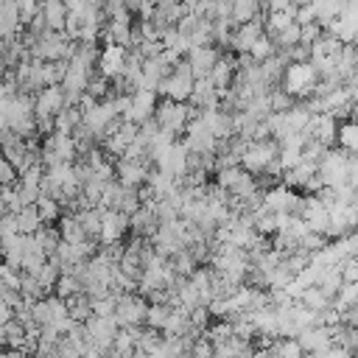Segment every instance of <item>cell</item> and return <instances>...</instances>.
Returning <instances> with one entry per match:
<instances>
[{"mask_svg": "<svg viewBox=\"0 0 358 358\" xmlns=\"http://www.w3.org/2000/svg\"><path fill=\"white\" fill-rule=\"evenodd\" d=\"M193 87H196V76L190 70V64H176L162 81H159V92H165L168 98L173 101H185L193 95Z\"/></svg>", "mask_w": 358, "mask_h": 358, "instance_id": "obj_2", "label": "cell"}, {"mask_svg": "<svg viewBox=\"0 0 358 358\" xmlns=\"http://www.w3.org/2000/svg\"><path fill=\"white\" fill-rule=\"evenodd\" d=\"M20 22H22V20H20L17 3H14V0H0V39L11 36Z\"/></svg>", "mask_w": 358, "mask_h": 358, "instance_id": "obj_10", "label": "cell"}, {"mask_svg": "<svg viewBox=\"0 0 358 358\" xmlns=\"http://www.w3.org/2000/svg\"><path fill=\"white\" fill-rule=\"evenodd\" d=\"M310 6H313V17L322 28H327L344 11V0H310Z\"/></svg>", "mask_w": 358, "mask_h": 358, "instance_id": "obj_8", "label": "cell"}, {"mask_svg": "<svg viewBox=\"0 0 358 358\" xmlns=\"http://www.w3.org/2000/svg\"><path fill=\"white\" fill-rule=\"evenodd\" d=\"M126 48L123 45H106L103 50H101V59H98V67H101V76L103 78H115V76H120V73H126Z\"/></svg>", "mask_w": 358, "mask_h": 358, "instance_id": "obj_3", "label": "cell"}, {"mask_svg": "<svg viewBox=\"0 0 358 358\" xmlns=\"http://www.w3.org/2000/svg\"><path fill=\"white\" fill-rule=\"evenodd\" d=\"M260 8H263V0H232L229 22L243 25V22H249V20H257V17H260Z\"/></svg>", "mask_w": 358, "mask_h": 358, "instance_id": "obj_9", "label": "cell"}, {"mask_svg": "<svg viewBox=\"0 0 358 358\" xmlns=\"http://www.w3.org/2000/svg\"><path fill=\"white\" fill-rule=\"evenodd\" d=\"M157 120H159V126L165 129V131H179L182 126H185V120H187V109L179 103V101H165L159 109H157Z\"/></svg>", "mask_w": 358, "mask_h": 358, "instance_id": "obj_5", "label": "cell"}, {"mask_svg": "<svg viewBox=\"0 0 358 358\" xmlns=\"http://www.w3.org/2000/svg\"><path fill=\"white\" fill-rule=\"evenodd\" d=\"M285 78V92L291 95H310L316 90V81H319V73L310 62H291L282 73Z\"/></svg>", "mask_w": 358, "mask_h": 358, "instance_id": "obj_1", "label": "cell"}, {"mask_svg": "<svg viewBox=\"0 0 358 358\" xmlns=\"http://www.w3.org/2000/svg\"><path fill=\"white\" fill-rule=\"evenodd\" d=\"M232 70H235V64H232L229 59H218V62H215V67H213V73H210V81L215 84L218 92H224V90L229 87V81H232Z\"/></svg>", "mask_w": 358, "mask_h": 358, "instance_id": "obj_13", "label": "cell"}, {"mask_svg": "<svg viewBox=\"0 0 358 358\" xmlns=\"http://www.w3.org/2000/svg\"><path fill=\"white\" fill-rule=\"evenodd\" d=\"M294 20H296L299 25L316 22V17H313V6H310V3H308V6H296V14H294Z\"/></svg>", "mask_w": 358, "mask_h": 358, "instance_id": "obj_15", "label": "cell"}, {"mask_svg": "<svg viewBox=\"0 0 358 358\" xmlns=\"http://www.w3.org/2000/svg\"><path fill=\"white\" fill-rule=\"evenodd\" d=\"M39 14H42L45 28H50V31H62L67 25V3L64 0H42Z\"/></svg>", "mask_w": 358, "mask_h": 358, "instance_id": "obj_7", "label": "cell"}, {"mask_svg": "<svg viewBox=\"0 0 358 358\" xmlns=\"http://www.w3.org/2000/svg\"><path fill=\"white\" fill-rule=\"evenodd\" d=\"M123 3H126V8H129V11H140V6H143L145 0H123Z\"/></svg>", "mask_w": 358, "mask_h": 358, "instance_id": "obj_16", "label": "cell"}, {"mask_svg": "<svg viewBox=\"0 0 358 358\" xmlns=\"http://www.w3.org/2000/svg\"><path fill=\"white\" fill-rule=\"evenodd\" d=\"M145 173H143V168L134 159H123L120 162V179H123V185H137Z\"/></svg>", "mask_w": 358, "mask_h": 358, "instance_id": "obj_14", "label": "cell"}, {"mask_svg": "<svg viewBox=\"0 0 358 358\" xmlns=\"http://www.w3.org/2000/svg\"><path fill=\"white\" fill-rule=\"evenodd\" d=\"M277 53V45H274V39L268 36V34H263V36H257V42L249 48V59L252 62H257V64H263L266 59H271Z\"/></svg>", "mask_w": 358, "mask_h": 358, "instance_id": "obj_12", "label": "cell"}, {"mask_svg": "<svg viewBox=\"0 0 358 358\" xmlns=\"http://www.w3.org/2000/svg\"><path fill=\"white\" fill-rule=\"evenodd\" d=\"M294 3H296V6H308L310 0H294Z\"/></svg>", "mask_w": 358, "mask_h": 358, "instance_id": "obj_17", "label": "cell"}, {"mask_svg": "<svg viewBox=\"0 0 358 358\" xmlns=\"http://www.w3.org/2000/svg\"><path fill=\"white\" fill-rule=\"evenodd\" d=\"M62 103H64V95H62V90H59V87H48V90L39 95V103H36V109H39V115H42V117H48V115L59 112V109H62Z\"/></svg>", "mask_w": 358, "mask_h": 358, "instance_id": "obj_11", "label": "cell"}, {"mask_svg": "<svg viewBox=\"0 0 358 358\" xmlns=\"http://www.w3.org/2000/svg\"><path fill=\"white\" fill-rule=\"evenodd\" d=\"M266 31H263V22H260V17L257 20H249V22H243V25H238V31L232 34V48L235 50H241V53H249V48L257 42V36H263Z\"/></svg>", "mask_w": 358, "mask_h": 358, "instance_id": "obj_6", "label": "cell"}, {"mask_svg": "<svg viewBox=\"0 0 358 358\" xmlns=\"http://www.w3.org/2000/svg\"><path fill=\"white\" fill-rule=\"evenodd\" d=\"M215 62H218V50L213 45H201V48H190L187 50V64H190V70H193L196 78L210 76L213 67H215Z\"/></svg>", "mask_w": 358, "mask_h": 358, "instance_id": "obj_4", "label": "cell"}]
</instances>
